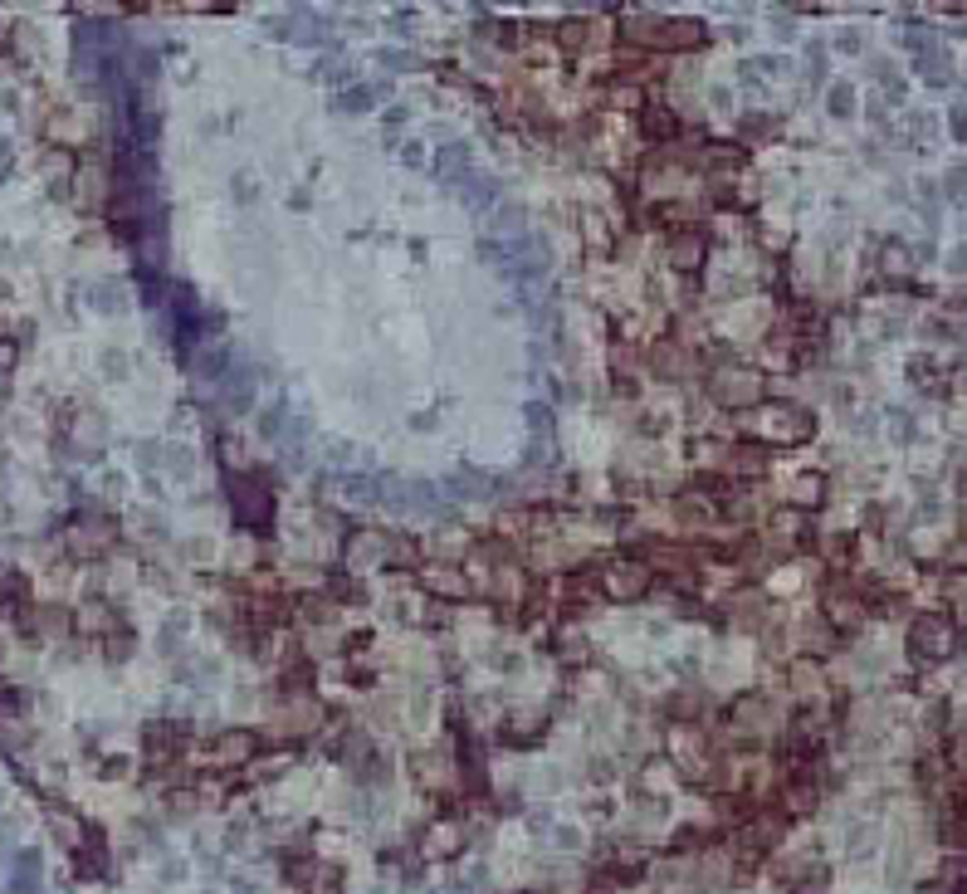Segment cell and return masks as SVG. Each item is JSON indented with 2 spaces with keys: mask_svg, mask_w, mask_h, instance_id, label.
I'll return each mask as SVG.
<instances>
[{
  "mask_svg": "<svg viewBox=\"0 0 967 894\" xmlns=\"http://www.w3.org/2000/svg\"><path fill=\"white\" fill-rule=\"evenodd\" d=\"M675 127H679V122H675L664 108H650V118H645V133H650V137H664V133H675Z\"/></svg>",
  "mask_w": 967,
  "mask_h": 894,
  "instance_id": "obj_16",
  "label": "cell"
},
{
  "mask_svg": "<svg viewBox=\"0 0 967 894\" xmlns=\"http://www.w3.org/2000/svg\"><path fill=\"white\" fill-rule=\"evenodd\" d=\"M645 587H650L645 562H616V567H606V577H601V591L611 601H631V596H640Z\"/></svg>",
  "mask_w": 967,
  "mask_h": 894,
  "instance_id": "obj_6",
  "label": "cell"
},
{
  "mask_svg": "<svg viewBox=\"0 0 967 894\" xmlns=\"http://www.w3.org/2000/svg\"><path fill=\"white\" fill-rule=\"evenodd\" d=\"M225 489H230V499H235L239 523H250V528H269V523H274V499H269V489H264L260 474L230 470V474H225Z\"/></svg>",
  "mask_w": 967,
  "mask_h": 894,
  "instance_id": "obj_3",
  "label": "cell"
},
{
  "mask_svg": "<svg viewBox=\"0 0 967 894\" xmlns=\"http://www.w3.org/2000/svg\"><path fill=\"white\" fill-rule=\"evenodd\" d=\"M952 650H958V631H952V621L943 616H919L914 631H909V655L923 660V665H943L952 660Z\"/></svg>",
  "mask_w": 967,
  "mask_h": 894,
  "instance_id": "obj_4",
  "label": "cell"
},
{
  "mask_svg": "<svg viewBox=\"0 0 967 894\" xmlns=\"http://www.w3.org/2000/svg\"><path fill=\"white\" fill-rule=\"evenodd\" d=\"M948 127H952V137H958V142H967V108L952 112V122H948Z\"/></svg>",
  "mask_w": 967,
  "mask_h": 894,
  "instance_id": "obj_23",
  "label": "cell"
},
{
  "mask_svg": "<svg viewBox=\"0 0 967 894\" xmlns=\"http://www.w3.org/2000/svg\"><path fill=\"white\" fill-rule=\"evenodd\" d=\"M675 264L679 269H699L704 264V239L694 235V230H685V235L675 239Z\"/></svg>",
  "mask_w": 967,
  "mask_h": 894,
  "instance_id": "obj_12",
  "label": "cell"
},
{
  "mask_svg": "<svg viewBox=\"0 0 967 894\" xmlns=\"http://www.w3.org/2000/svg\"><path fill=\"white\" fill-rule=\"evenodd\" d=\"M952 269H962V274H967V245H962L958 254H952Z\"/></svg>",
  "mask_w": 967,
  "mask_h": 894,
  "instance_id": "obj_24",
  "label": "cell"
},
{
  "mask_svg": "<svg viewBox=\"0 0 967 894\" xmlns=\"http://www.w3.org/2000/svg\"><path fill=\"white\" fill-rule=\"evenodd\" d=\"M909 264H914V260H909L904 245H885V269H889V274H904Z\"/></svg>",
  "mask_w": 967,
  "mask_h": 894,
  "instance_id": "obj_19",
  "label": "cell"
},
{
  "mask_svg": "<svg viewBox=\"0 0 967 894\" xmlns=\"http://www.w3.org/2000/svg\"><path fill=\"white\" fill-rule=\"evenodd\" d=\"M631 39L650 49H699L704 45V25L699 20H660V16H631L625 20Z\"/></svg>",
  "mask_w": 967,
  "mask_h": 894,
  "instance_id": "obj_2",
  "label": "cell"
},
{
  "mask_svg": "<svg viewBox=\"0 0 967 894\" xmlns=\"http://www.w3.org/2000/svg\"><path fill=\"white\" fill-rule=\"evenodd\" d=\"M826 108L835 112V118H855V89H850V83H835V89L826 93Z\"/></svg>",
  "mask_w": 967,
  "mask_h": 894,
  "instance_id": "obj_14",
  "label": "cell"
},
{
  "mask_svg": "<svg viewBox=\"0 0 967 894\" xmlns=\"http://www.w3.org/2000/svg\"><path fill=\"white\" fill-rule=\"evenodd\" d=\"M826 616L835 621V626H860L865 601H855V596H845V591H826Z\"/></svg>",
  "mask_w": 967,
  "mask_h": 894,
  "instance_id": "obj_8",
  "label": "cell"
},
{
  "mask_svg": "<svg viewBox=\"0 0 967 894\" xmlns=\"http://www.w3.org/2000/svg\"><path fill=\"white\" fill-rule=\"evenodd\" d=\"M337 494L352 504H381V484L377 479H367V474H347V479H337Z\"/></svg>",
  "mask_w": 967,
  "mask_h": 894,
  "instance_id": "obj_10",
  "label": "cell"
},
{
  "mask_svg": "<svg viewBox=\"0 0 967 894\" xmlns=\"http://www.w3.org/2000/svg\"><path fill=\"white\" fill-rule=\"evenodd\" d=\"M377 98H381L377 89H362V83H357V89H347V93H343V108H352V112H372V108H377Z\"/></svg>",
  "mask_w": 967,
  "mask_h": 894,
  "instance_id": "obj_15",
  "label": "cell"
},
{
  "mask_svg": "<svg viewBox=\"0 0 967 894\" xmlns=\"http://www.w3.org/2000/svg\"><path fill=\"white\" fill-rule=\"evenodd\" d=\"M89 298H98V303H103V314H118V303H122V289H112V283H98V289H93Z\"/></svg>",
  "mask_w": 967,
  "mask_h": 894,
  "instance_id": "obj_18",
  "label": "cell"
},
{
  "mask_svg": "<svg viewBox=\"0 0 967 894\" xmlns=\"http://www.w3.org/2000/svg\"><path fill=\"white\" fill-rule=\"evenodd\" d=\"M220 387H225V401H230V410H235V416H245V410L254 406V387H250V377H245V372L225 377Z\"/></svg>",
  "mask_w": 967,
  "mask_h": 894,
  "instance_id": "obj_11",
  "label": "cell"
},
{
  "mask_svg": "<svg viewBox=\"0 0 967 894\" xmlns=\"http://www.w3.org/2000/svg\"><path fill=\"white\" fill-rule=\"evenodd\" d=\"M821 489H826V484H821V479H802V484H792V499H802L806 508H816Z\"/></svg>",
  "mask_w": 967,
  "mask_h": 894,
  "instance_id": "obj_17",
  "label": "cell"
},
{
  "mask_svg": "<svg viewBox=\"0 0 967 894\" xmlns=\"http://www.w3.org/2000/svg\"><path fill=\"white\" fill-rule=\"evenodd\" d=\"M889 420H894V435H899V440H909V435H914V420H909L904 410H889Z\"/></svg>",
  "mask_w": 967,
  "mask_h": 894,
  "instance_id": "obj_21",
  "label": "cell"
},
{
  "mask_svg": "<svg viewBox=\"0 0 967 894\" xmlns=\"http://www.w3.org/2000/svg\"><path fill=\"white\" fill-rule=\"evenodd\" d=\"M381 64H391V69H410L416 59H410V54H401V49H387V54H381Z\"/></svg>",
  "mask_w": 967,
  "mask_h": 894,
  "instance_id": "obj_22",
  "label": "cell"
},
{
  "mask_svg": "<svg viewBox=\"0 0 967 894\" xmlns=\"http://www.w3.org/2000/svg\"><path fill=\"white\" fill-rule=\"evenodd\" d=\"M430 587H435L440 596H469L464 572H454V567H435V572H430Z\"/></svg>",
  "mask_w": 967,
  "mask_h": 894,
  "instance_id": "obj_13",
  "label": "cell"
},
{
  "mask_svg": "<svg viewBox=\"0 0 967 894\" xmlns=\"http://www.w3.org/2000/svg\"><path fill=\"white\" fill-rule=\"evenodd\" d=\"M714 401L738 406V410L758 406L762 401V377L752 372V367H738V362L718 367V372H714Z\"/></svg>",
  "mask_w": 967,
  "mask_h": 894,
  "instance_id": "obj_5",
  "label": "cell"
},
{
  "mask_svg": "<svg viewBox=\"0 0 967 894\" xmlns=\"http://www.w3.org/2000/svg\"><path fill=\"white\" fill-rule=\"evenodd\" d=\"M464 846V831L450 826V821H435L430 835H425V856H454Z\"/></svg>",
  "mask_w": 967,
  "mask_h": 894,
  "instance_id": "obj_9",
  "label": "cell"
},
{
  "mask_svg": "<svg viewBox=\"0 0 967 894\" xmlns=\"http://www.w3.org/2000/svg\"><path fill=\"white\" fill-rule=\"evenodd\" d=\"M391 552V537L381 533H352L347 537V567H372Z\"/></svg>",
  "mask_w": 967,
  "mask_h": 894,
  "instance_id": "obj_7",
  "label": "cell"
},
{
  "mask_svg": "<svg viewBox=\"0 0 967 894\" xmlns=\"http://www.w3.org/2000/svg\"><path fill=\"white\" fill-rule=\"evenodd\" d=\"M552 846H562V850H577V846H581V831H572V826H558V831H552Z\"/></svg>",
  "mask_w": 967,
  "mask_h": 894,
  "instance_id": "obj_20",
  "label": "cell"
},
{
  "mask_svg": "<svg viewBox=\"0 0 967 894\" xmlns=\"http://www.w3.org/2000/svg\"><path fill=\"white\" fill-rule=\"evenodd\" d=\"M752 420H758V435L767 445H802V440L816 435V416L792 401H762Z\"/></svg>",
  "mask_w": 967,
  "mask_h": 894,
  "instance_id": "obj_1",
  "label": "cell"
}]
</instances>
